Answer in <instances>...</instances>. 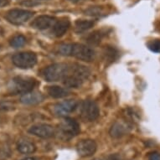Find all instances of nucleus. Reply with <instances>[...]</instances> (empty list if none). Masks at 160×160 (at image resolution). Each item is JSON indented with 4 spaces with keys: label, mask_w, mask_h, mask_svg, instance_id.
<instances>
[{
    "label": "nucleus",
    "mask_w": 160,
    "mask_h": 160,
    "mask_svg": "<svg viewBox=\"0 0 160 160\" xmlns=\"http://www.w3.org/2000/svg\"><path fill=\"white\" fill-rule=\"evenodd\" d=\"M8 3V0H0V8L7 5Z\"/></svg>",
    "instance_id": "c756f323"
},
{
    "label": "nucleus",
    "mask_w": 160,
    "mask_h": 160,
    "mask_svg": "<svg viewBox=\"0 0 160 160\" xmlns=\"http://www.w3.org/2000/svg\"><path fill=\"white\" fill-rule=\"evenodd\" d=\"M94 21L92 20H86V19H78L75 23V30L76 33H83L88 29H92L94 25Z\"/></svg>",
    "instance_id": "6ab92c4d"
},
{
    "label": "nucleus",
    "mask_w": 160,
    "mask_h": 160,
    "mask_svg": "<svg viewBox=\"0 0 160 160\" xmlns=\"http://www.w3.org/2000/svg\"><path fill=\"white\" fill-rule=\"evenodd\" d=\"M13 109V106L9 102H0V110H10Z\"/></svg>",
    "instance_id": "bb28decb"
},
{
    "label": "nucleus",
    "mask_w": 160,
    "mask_h": 160,
    "mask_svg": "<svg viewBox=\"0 0 160 160\" xmlns=\"http://www.w3.org/2000/svg\"><path fill=\"white\" fill-rule=\"evenodd\" d=\"M22 5L26 7H34L39 4V2H37L36 0H24L21 3Z\"/></svg>",
    "instance_id": "a878e982"
},
{
    "label": "nucleus",
    "mask_w": 160,
    "mask_h": 160,
    "mask_svg": "<svg viewBox=\"0 0 160 160\" xmlns=\"http://www.w3.org/2000/svg\"><path fill=\"white\" fill-rule=\"evenodd\" d=\"M97 145L92 139H82L76 144V151L80 157L88 158L97 151Z\"/></svg>",
    "instance_id": "6e6552de"
},
{
    "label": "nucleus",
    "mask_w": 160,
    "mask_h": 160,
    "mask_svg": "<svg viewBox=\"0 0 160 160\" xmlns=\"http://www.w3.org/2000/svg\"><path fill=\"white\" fill-rule=\"evenodd\" d=\"M17 149L23 154H29L35 152L36 147L33 142L27 139H20L17 142Z\"/></svg>",
    "instance_id": "dca6fc26"
},
{
    "label": "nucleus",
    "mask_w": 160,
    "mask_h": 160,
    "mask_svg": "<svg viewBox=\"0 0 160 160\" xmlns=\"http://www.w3.org/2000/svg\"><path fill=\"white\" fill-rule=\"evenodd\" d=\"M148 48L151 51L155 53H160V39H152L148 43Z\"/></svg>",
    "instance_id": "5701e85b"
},
{
    "label": "nucleus",
    "mask_w": 160,
    "mask_h": 160,
    "mask_svg": "<svg viewBox=\"0 0 160 160\" xmlns=\"http://www.w3.org/2000/svg\"><path fill=\"white\" fill-rule=\"evenodd\" d=\"M103 160H121V158L118 154H111Z\"/></svg>",
    "instance_id": "c85d7f7f"
},
{
    "label": "nucleus",
    "mask_w": 160,
    "mask_h": 160,
    "mask_svg": "<svg viewBox=\"0 0 160 160\" xmlns=\"http://www.w3.org/2000/svg\"><path fill=\"white\" fill-rule=\"evenodd\" d=\"M34 14V13L32 11L21 8H13L6 13L5 18L11 24L18 25L29 20Z\"/></svg>",
    "instance_id": "39448f33"
},
{
    "label": "nucleus",
    "mask_w": 160,
    "mask_h": 160,
    "mask_svg": "<svg viewBox=\"0 0 160 160\" xmlns=\"http://www.w3.org/2000/svg\"><path fill=\"white\" fill-rule=\"evenodd\" d=\"M47 93L53 98H63L69 95V92L59 86H51L47 88Z\"/></svg>",
    "instance_id": "a211bd4d"
},
{
    "label": "nucleus",
    "mask_w": 160,
    "mask_h": 160,
    "mask_svg": "<svg viewBox=\"0 0 160 160\" xmlns=\"http://www.w3.org/2000/svg\"><path fill=\"white\" fill-rule=\"evenodd\" d=\"M78 107V102L76 100H67L61 103H58L54 108V112L59 117H66L70 113L73 112Z\"/></svg>",
    "instance_id": "9d476101"
},
{
    "label": "nucleus",
    "mask_w": 160,
    "mask_h": 160,
    "mask_svg": "<svg viewBox=\"0 0 160 160\" xmlns=\"http://www.w3.org/2000/svg\"><path fill=\"white\" fill-rule=\"evenodd\" d=\"M117 54H118V53H117V51L115 50V49H113V48H108V50L106 49V58L110 59V61H112L115 60Z\"/></svg>",
    "instance_id": "393cba45"
},
{
    "label": "nucleus",
    "mask_w": 160,
    "mask_h": 160,
    "mask_svg": "<svg viewBox=\"0 0 160 160\" xmlns=\"http://www.w3.org/2000/svg\"><path fill=\"white\" fill-rule=\"evenodd\" d=\"M131 127L128 123L124 122H116L111 128L109 133L113 138H120L122 137L125 136L127 133H128Z\"/></svg>",
    "instance_id": "f8f14e48"
},
{
    "label": "nucleus",
    "mask_w": 160,
    "mask_h": 160,
    "mask_svg": "<svg viewBox=\"0 0 160 160\" xmlns=\"http://www.w3.org/2000/svg\"><path fill=\"white\" fill-rule=\"evenodd\" d=\"M103 37V34L101 31H94L88 34L86 38V42L91 45H99L102 41Z\"/></svg>",
    "instance_id": "aec40b11"
},
{
    "label": "nucleus",
    "mask_w": 160,
    "mask_h": 160,
    "mask_svg": "<svg viewBox=\"0 0 160 160\" xmlns=\"http://www.w3.org/2000/svg\"><path fill=\"white\" fill-rule=\"evenodd\" d=\"M100 115L98 106L91 100L84 101L81 107V116L86 122H93L97 120Z\"/></svg>",
    "instance_id": "0eeeda50"
},
{
    "label": "nucleus",
    "mask_w": 160,
    "mask_h": 160,
    "mask_svg": "<svg viewBox=\"0 0 160 160\" xmlns=\"http://www.w3.org/2000/svg\"><path fill=\"white\" fill-rule=\"evenodd\" d=\"M70 56H73L78 59L80 61L90 62L95 59L96 52L92 48L82 44H71V55Z\"/></svg>",
    "instance_id": "7ed1b4c3"
},
{
    "label": "nucleus",
    "mask_w": 160,
    "mask_h": 160,
    "mask_svg": "<svg viewBox=\"0 0 160 160\" xmlns=\"http://www.w3.org/2000/svg\"><path fill=\"white\" fill-rule=\"evenodd\" d=\"M83 82H84L82 80H81L78 77H76V76L72 75L71 72H69L68 75L63 79L64 85L66 87H69V88H79V87L83 84Z\"/></svg>",
    "instance_id": "f3484780"
},
{
    "label": "nucleus",
    "mask_w": 160,
    "mask_h": 160,
    "mask_svg": "<svg viewBox=\"0 0 160 160\" xmlns=\"http://www.w3.org/2000/svg\"><path fill=\"white\" fill-rule=\"evenodd\" d=\"M84 13L86 15L98 17V16H102L105 14V9L102 6H92L87 8L84 11Z\"/></svg>",
    "instance_id": "412c9836"
},
{
    "label": "nucleus",
    "mask_w": 160,
    "mask_h": 160,
    "mask_svg": "<svg viewBox=\"0 0 160 160\" xmlns=\"http://www.w3.org/2000/svg\"><path fill=\"white\" fill-rule=\"evenodd\" d=\"M58 51L61 55L70 56L71 55V44H63L59 46Z\"/></svg>",
    "instance_id": "b1692460"
},
{
    "label": "nucleus",
    "mask_w": 160,
    "mask_h": 160,
    "mask_svg": "<svg viewBox=\"0 0 160 160\" xmlns=\"http://www.w3.org/2000/svg\"><path fill=\"white\" fill-rule=\"evenodd\" d=\"M36 86V81L28 76H16L11 81L8 89L13 94H25L32 92Z\"/></svg>",
    "instance_id": "f257e3e1"
},
{
    "label": "nucleus",
    "mask_w": 160,
    "mask_h": 160,
    "mask_svg": "<svg viewBox=\"0 0 160 160\" xmlns=\"http://www.w3.org/2000/svg\"><path fill=\"white\" fill-rule=\"evenodd\" d=\"M25 43H26V38L21 34L16 35L10 40V45L14 48L22 47L24 46Z\"/></svg>",
    "instance_id": "4be33fe9"
},
{
    "label": "nucleus",
    "mask_w": 160,
    "mask_h": 160,
    "mask_svg": "<svg viewBox=\"0 0 160 160\" xmlns=\"http://www.w3.org/2000/svg\"><path fill=\"white\" fill-rule=\"evenodd\" d=\"M72 3H79V2H82V1H84V0H69Z\"/></svg>",
    "instance_id": "2f4dec72"
},
{
    "label": "nucleus",
    "mask_w": 160,
    "mask_h": 160,
    "mask_svg": "<svg viewBox=\"0 0 160 160\" xmlns=\"http://www.w3.org/2000/svg\"><path fill=\"white\" fill-rule=\"evenodd\" d=\"M22 160H39L38 158H35V157H28V158H25L24 159Z\"/></svg>",
    "instance_id": "7c9ffc66"
},
{
    "label": "nucleus",
    "mask_w": 160,
    "mask_h": 160,
    "mask_svg": "<svg viewBox=\"0 0 160 160\" xmlns=\"http://www.w3.org/2000/svg\"><path fill=\"white\" fill-rule=\"evenodd\" d=\"M45 99L44 95L39 92H29L25 93L20 98V102L26 105H34L41 102Z\"/></svg>",
    "instance_id": "ddd939ff"
},
{
    "label": "nucleus",
    "mask_w": 160,
    "mask_h": 160,
    "mask_svg": "<svg viewBox=\"0 0 160 160\" xmlns=\"http://www.w3.org/2000/svg\"><path fill=\"white\" fill-rule=\"evenodd\" d=\"M29 132L39 138H50L55 135V129L51 125H49V124L39 123L32 126L29 129Z\"/></svg>",
    "instance_id": "1a4fd4ad"
},
{
    "label": "nucleus",
    "mask_w": 160,
    "mask_h": 160,
    "mask_svg": "<svg viewBox=\"0 0 160 160\" xmlns=\"http://www.w3.org/2000/svg\"><path fill=\"white\" fill-rule=\"evenodd\" d=\"M70 67L68 64L56 63L50 65L43 71V76L45 81L49 82H59L63 80L70 72Z\"/></svg>",
    "instance_id": "f03ea898"
},
{
    "label": "nucleus",
    "mask_w": 160,
    "mask_h": 160,
    "mask_svg": "<svg viewBox=\"0 0 160 160\" xmlns=\"http://www.w3.org/2000/svg\"><path fill=\"white\" fill-rule=\"evenodd\" d=\"M60 133L66 139L71 138L76 136L81 132L78 122L71 118H66L59 125Z\"/></svg>",
    "instance_id": "423d86ee"
},
{
    "label": "nucleus",
    "mask_w": 160,
    "mask_h": 160,
    "mask_svg": "<svg viewBox=\"0 0 160 160\" xmlns=\"http://www.w3.org/2000/svg\"><path fill=\"white\" fill-rule=\"evenodd\" d=\"M70 72L74 76H76V77L82 80L83 82L87 81L90 76L89 69L82 65H80V64L71 65V68H70Z\"/></svg>",
    "instance_id": "2eb2a0df"
},
{
    "label": "nucleus",
    "mask_w": 160,
    "mask_h": 160,
    "mask_svg": "<svg viewBox=\"0 0 160 160\" xmlns=\"http://www.w3.org/2000/svg\"><path fill=\"white\" fill-rule=\"evenodd\" d=\"M148 160H160V153L156 152H151L148 155Z\"/></svg>",
    "instance_id": "cd10ccee"
},
{
    "label": "nucleus",
    "mask_w": 160,
    "mask_h": 160,
    "mask_svg": "<svg viewBox=\"0 0 160 160\" xmlns=\"http://www.w3.org/2000/svg\"><path fill=\"white\" fill-rule=\"evenodd\" d=\"M56 21H57L56 18L52 16L40 15L33 20L31 23V26L39 30H45V29L52 28Z\"/></svg>",
    "instance_id": "9b49d317"
},
{
    "label": "nucleus",
    "mask_w": 160,
    "mask_h": 160,
    "mask_svg": "<svg viewBox=\"0 0 160 160\" xmlns=\"http://www.w3.org/2000/svg\"><path fill=\"white\" fill-rule=\"evenodd\" d=\"M71 26V23L68 19L63 18L61 20H57L52 27V34L56 37L63 36Z\"/></svg>",
    "instance_id": "4468645a"
},
{
    "label": "nucleus",
    "mask_w": 160,
    "mask_h": 160,
    "mask_svg": "<svg viewBox=\"0 0 160 160\" xmlns=\"http://www.w3.org/2000/svg\"><path fill=\"white\" fill-rule=\"evenodd\" d=\"M12 61L14 66L20 69L33 68L37 63V55L33 52H20L13 55Z\"/></svg>",
    "instance_id": "20e7f679"
}]
</instances>
